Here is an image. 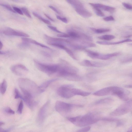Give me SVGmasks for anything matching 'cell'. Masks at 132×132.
<instances>
[{
    "label": "cell",
    "mask_w": 132,
    "mask_h": 132,
    "mask_svg": "<svg viewBox=\"0 0 132 132\" xmlns=\"http://www.w3.org/2000/svg\"><path fill=\"white\" fill-rule=\"evenodd\" d=\"M0 5L5 8L10 12H11L14 13H16V12L14 11V10H13V9L11 7L8 5L5 4H1Z\"/></svg>",
    "instance_id": "33"
},
{
    "label": "cell",
    "mask_w": 132,
    "mask_h": 132,
    "mask_svg": "<svg viewBox=\"0 0 132 132\" xmlns=\"http://www.w3.org/2000/svg\"><path fill=\"white\" fill-rule=\"evenodd\" d=\"M132 42V40L130 39H127L121 40V41L116 42H110L105 41H98L96 42V43L98 44L101 45H117L123 43L125 42Z\"/></svg>",
    "instance_id": "16"
},
{
    "label": "cell",
    "mask_w": 132,
    "mask_h": 132,
    "mask_svg": "<svg viewBox=\"0 0 132 132\" xmlns=\"http://www.w3.org/2000/svg\"><path fill=\"white\" fill-rule=\"evenodd\" d=\"M68 3L72 5L75 9L84 7L83 5L79 0H66Z\"/></svg>",
    "instance_id": "18"
},
{
    "label": "cell",
    "mask_w": 132,
    "mask_h": 132,
    "mask_svg": "<svg viewBox=\"0 0 132 132\" xmlns=\"http://www.w3.org/2000/svg\"><path fill=\"white\" fill-rule=\"evenodd\" d=\"M73 86L71 85H64L61 86L58 89L57 92L60 97L69 99L75 95L74 90Z\"/></svg>",
    "instance_id": "5"
},
{
    "label": "cell",
    "mask_w": 132,
    "mask_h": 132,
    "mask_svg": "<svg viewBox=\"0 0 132 132\" xmlns=\"http://www.w3.org/2000/svg\"><path fill=\"white\" fill-rule=\"evenodd\" d=\"M3 44L2 43L1 41H0V49L1 50L3 48Z\"/></svg>",
    "instance_id": "52"
},
{
    "label": "cell",
    "mask_w": 132,
    "mask_h": 132,
    "mask_svg": "<svg viewBox=\"0 0 132 132\" xmlns=\"http://www.w3.org/2000/svg\"><path fill=\"white\" fill-rule=\"evenodd\" d=\"M5 123L2 121H0V126L1 127V126L3 125Z\"/></svg>",
    "instance_id": "55"
},
{
    "label": "cell",
    "mask_w": 132,
    "mask_h": 132,
    "mask_svg": "<svg viewBox=\"0 0 132 132\" xmlns=\"http://www.w3.org/2000/svg\"><path fill=\"white\" fill-rule=\"evenodd\" d=\"M93 9H94L95 13L98 16L101 17L104 16V14L100 9L97 8H93Z\"/></svg>",
    "instance_id": "32"
},
{
    "label": "cell",
    "mask_w": 132,
    "mask_h": 132,
    "mask_svg": "<svg viewBox=\"0 0 132 132\" xmlns=\"http://www.w3.org/2000/svg\"><path fill=\"white\" fill-rule=\"evenodd\" d=\"M84 65L89 67H92V63L90 61L88 60H85L84 61L83 63Z\"/></svg>",
    "instance_id": "39"
},
{
    "label": "cell",
    "mask_w": 132,
    "mask_h": 132,
    "mask_svg": "<svg viewBox=\"0 0 132 132\" xmlns=\"http://www.w3.org/2000/svg\"><path fill=\"white\" fill-rule=\"evenodd\" d=\"M112 87L104 88L100 90L93 93V94L97 96H103L111 93Z\"/></svg>",
    "instance_id": "12"
},
{
    "label": "cell",
    "mask_w": 132,
    "mask_h": 132,
    "mask_svg": "<svg viewBox=\"0 0 132 132\" xmlns=\"http://www.w3.org/2000/svg\"><path fill=\"white\" fill-rule=\"evenodd\" d=\"M124 124L123 121L119 120L117 121V127H120L123 125Z\"/></svg>",
    "instance_id": "47"
},
{
    "label": "cell",
    "mask_w": 132,
    "mask_h": 132,
    "mask_svg": "<svg viewBox=\"0 0 132 132\" xmlns=\"http://www.w3.org/2000/svg\"><path fill=\"white\" fill-rule=\"evenodd\" d=\"M49 7L51 9H52L53 11L55 12V13H57L58 14H60V13L58 11V10L56 8H55L54 7H53L52 6H49Z\"/></svg>",
    "instance_id": "46"
},
{
    "label": "cell",
    "mask_w": 132,
    "mask_h": 132,
    "mask_svg": "<svg viewBox=\"0 0 132 132\" xmlns=\"http://www.w3.org/2000/svg\"><path fill=\"white\" fill-rule=\"evenodd\" d=\"M114 100L112 98L108 97L101 99L96 101L95 105H101L109 104L113 102Z\"/></svg>",
    "instance_id": "19"
},
{
    "label": "cell",
    "mask_w": 132,
    "mask_h": 132,
    "mask_svg": "<svg viewBox=\"0 0 132 132\" xmlns=\"http://www.w3.org/2000/svg\"><path fill=\"white\" fill-rule=\"evenodd\" d=\"M23 42L19 45V47L21 48H26L29 46V43Z\"/></svg>",
    "instance_id": "38"
},
{
    "label": "cell",
    "mask_w": 132,
    "mask_h": 132,
    "mask_svg": "<svg viewBox=\"0 0 132 132\" xmlns=\"http://www.w3.org/2000/svg\"><path fill=\"white\" fill-rule=\"evenodd\" d=\"M125 87L127 88H132V85H126Z\"/></svg>",
    "instance_id": "51"
},
{
    "label": "cell",
    "mask_w": 132,
    "mask_h": 132,
    "mask_svg": "<svg viewBox=\"0 0 132 132\" xmlns=\"http://www.w3.org/2000/svg\"><path fill=\"white\" fill-rule=\"evenodd\" d=\"M58 80V79H53L47 80L43 83L39 87L40 93L44 92L51 84Z\"/></svg>",
    "instance_id": "14"
},
{
    "label": "cell",
    "mask_w": 132,
    "mask_h": 132,
    "mask_svg": "<svg viewBox=\"0 0 132 132\" xmlns=\"http://www.w3.org/2000/svg\"><path fill=\"white\" fill-rule=\"evenodd\" d=\"M128 132H132V126L128 129Z\"/></svg>",
    "instance_id": "54"
},
{
    "label": "cell",
    "mask_w": 132,
    "mask_h": 132,
    "mask_svg": "<svg viewBox=\"0 0 132 132\" xmlns=\"http://www.w3.org/2000/svg\"><path fill=\"white\" fill-rule=\"evenodd\" d=\"M13 8L14 11L16 13H18L20 15H23V13L21 9L16 7H14Z\"/></svg>",
    "instance_id": "40"
},
{
    "label": "cell",
    "mask_w": 132,
    "mask_h": 132,
    "mask_svg": "<svg viewBox=\"0 0 132 132\" xmlns=\"http://www.w3.org/2000/svg\"><path fill=\"white\" fill-rule=\"evenodd\" d=\"M89 57L92 58H97L99 54L98 53L94 52L90 50L86 51Z\"/></svg>",
    "instance_id": "24"
},
{
    "label": "cell",
    "mask_w": 132,
    "mask_h": 132,
    "mask_svg": "<svg viewBox=\"0 0 132 132\" xmlns=\"http://www.w3.org/2000/svg\"><path fill=\"white\" fill-rule=\"evenodd\" d=\"M57 18L58 19L60 20L64 23H68L67 20L66 18H62L59 16H57Z\"/></svg>",
    "instance_id": "44"
},
{
    "label": "cell",
    "mask_w": 132,
    "mask_h": 132,
    "mask_svg": "<svg viewBox=\"0 0 132 132\" xmlns=\"http://www.w3.org/2000/svg\"><path fill=\"white\" fill-rule=\"evenodd\" d=\"M67 80L74 81H79L82 80V78L76 74H68L63 77Z\"/></svg>",
    "instance_id": "17"
},
{
    "label": "cell",
    "mask_w": 132,
    "mask_h": 132,
    "mask_svg": "<svg viewBox=\"0 0 132 132\" xmlns=\"http://www.w3.org/2000/svg\"><path fill=\"white\" fill-rule=\"evenodd\" d=\"M42 54L44 56H45L48 57H51V55L48 53L46 52H42Z\"/></svg>",
    "instance_id": "49"
},
{
    "label": "cell",
    "mask_w": 132,
    "mask_h": 132,
    "mask_svg": "<svg viewBox=\"0 0 132 132\" xmlns=\"http://www.w3.org/2000/svg\"><path fill=\"white\" fill-rule=\"evenodd\" d=\"M22 40L23 42H26L28 43H31L38 46H39L43 48H46L49 49H51L50 48L43 44L40 43L36 40L28 38H23Z\"/></svg>",
    "instance_id": "15"
},
{
    "label": "cell",
    "mask_w": 132,
    "mask_h": 132,
    "mask_svg": "<svg viewBox=\"0 0 132 132\" xmlns=\"http://www.w3.org/2000/svg\"><path fill=\"white\" fill-rule=\"evenodd\" d=\"M94 30L96 33L98 34L104 33L109 32L110 31V30L108 29H95Z\"/></svg>",
    "instance_id": "31"
},
{
    "label": "cell",
    "mask_w": 132,
    "mask_h": 132,
    "mask_svg": "<svg viewBox=\"0 0 132 132\" xmlns=\"http://www.w3.org/2000/svg\"><path fill=\"white\" fill-rule=\"evenodd\" d=\"M57 36L58 37L60 38H68L70 37L68 34H59Z\"/></svg>",
    "instance_id": "45"
},
{
    "label": "cell",
    "mask_w": 132,
    "mask_h": 132,
    "mask_svg": "<svg viewBox=\"0 0 132 132\" xmlns=\"http://www.w3.org/2000/svg\"><path fill=\"white\" fill-rule=\"evenodd\" d=\"M33 14L35 17L38 18L39 19L44 23L49 25H51V23L50 22L48 21V20L43 18L42 16H40V15L37 13L33 12Z\"/></svg>",
    "instance_id": "22"
},
{
    "label": "cell",
    "mask_w": 132,
    "mask_h": 132,
    "mask_svg": "<svg viewBox=\"0 0 132 132\" xmlns=\"http://www.w3.org/2000/svg\"><path fill=\"white\" fill-rule=\"evenodd\" d=\"M128 45H129L130 46H132V43H131L129 44Z\"/></svg>",
    "instance_id": "57"
},
{
    "label": "cell",
    "mask_w": 132,
    "mask_h": 132,
    "mask_svg": "<svg viewBox=\"0 0 132 132\" xmlns=\"http://www.w3.org/2000/svg\"><path fill=\"white\" fill-rule=\"evenodd\" d=\"M74 92L75 95H78L83 96H87L90 95L91 93L85 92L81 90L74 88Z\"/></svg>",
    "instance_id": "20"
},
{
    "label": "cell",
    "mask_w": 132,
    "mask_h": 132,
    "mask_svg": "<svg viewBox=\"0 0 132 132\" xmlns=\"http://www.w3.org/2000/svg\"><path fill=\"white\" fill-rule=\"evenodd\" d=\"M23 106V101L21 100L19 104L17 110V112L19 114H21L22 113Z\"/></svg>",
    "instance_id": "29"
},
{
    "label": "cell",
    "mask_w": 132,
    "mask_h": 132,
    "mask_svg": "<svg viewBox=\"0 0 132 132\" xmlns=\"http://www.w3.org/2000/svg\"><path fill=\"white\" fill-rule=\"evenodd\" d=\"M111 58L109 54H108L106 55L99 54L97 58L102 60H107Z\"/></svg>",
    "instance_id": "30"
},
{
    "label": "cell",
    "mask_w": 132,
    "mask_h": 132,
    "mask_svg": "<svg viewBox=\"0 0 132 132\" xmlns=\"http://www.w3.org/2000/svg\"><path fill=\"white\" fill-rule=\"evenodd\" d=\"M14 91L15 99H17L19 98L22 99L23 96L20 94L17 89L15 88Z\"/></svg>",
    "instance_id": "26"
},
{
    "label": "cell",
    "mask_w": 132,
    "mask_h": 132,
    "mask_svg": "<svg viewBox=\"0 0 132 132\" xmlns=\"http://www.w3.org/2000/svg\"><path fill=\"white\" fill-rule=\"evenodd\" d=\"M50 101H48L40 109L38 114L37 122L40 125L42 124L47 117L48 112Z\"/></svg>",
    "instance_id": "6"
},
{
    "label": "cell",
    "mask_w": 132,
    "mask_h": 132,
    "mask_svg": "<svg viewBox=\"0 0 132 132\" xmlns=\"http://www.w3.org/2000/svg\"><path fill=\"white\" fill-rule=\"evenodd\" d=\"M91 129V127L90 126H87L79 130L77 132H87L90 131Z\"/></svg>",
    "instance_id": "37"
},
{
    "label": "cell",
    "mask_w": 132,
    "mask_h": 132,
    "mask_svg": "<svg viewBox=\"0 0 132 132\" xmlns=\"http://www.w3.org/2000/svg\"><path fill=\"white\" fill-rule=\"evenodd\" d=\"M34 62L38 69L49 75L57 73L59 67L57 65L44 63L36 60H34Z\"/></svg>",
    "instance_id": "3"
},
{
    "label": "cell",
    "mask_w": 132,
    "mask_h": 132,
    "mask_svg": "<svg viewBox=\"0 0 132 132\" xmlns=\"http://www.w3.org/2000/svg\"><path fill=\"white\" fill-rule=\"evenodd\" d=\"M123 6L126 9L129 10H132V5L125 2L122 3Z\"/></svg>",
    "instance_id": "42"
},
{
    "label": "cell",
    "mask_w": 132,
    "mask_h": 132,
    "mask_svg": "<svg viewBox=\"0 0 132 132\" xmlns=\"http://www.w3.org/2000/svg\"><path fill=\"white\" fill-rule=\"evenodd\" d=\"M122 63H125L132 62V56L124 58L121 60Z\"/></svg>",
    "instance_id": "34"
},
{
    "label": "cell",
    "mask_w": 132,
    "mask_h": 132,
    "mask_svg": "<svg viewBox=\"0 0 132 132\" xmlns=\"http://www.w3.org/2000/svg\"><path fill=\"white\" fill-rule=\"evenodd\" d=\"M89 4L93 8H98L109 12L113 13L115 11V8L105 5L102 4L92 3H89Z\"/></svg>",
    "instance_id": "11"
},
{
    "label": "cell",
    "mask_w": 132,
    "mask_h": 132,
    "mask_svg": "<svg viewBox=\"0 0 132 132\" xmlns=\"http://www.w3.org/2000/svg\"><path fill=\"white\" fill-rule=\"evenodd\" d=\"M100 120L109 122H113L117 121L119 120L117 119L108 118H100Z\"/></svg>",
    "instance_id": "28"
},
{
    "label": "cell",
    "mask_w": 132,
    "mask_h": 132,
    "mask_svg": "<svg viewBox=\"0 0 132 132\" xmlns=\"http://www.w3.org/2000/svg\"><path fill=\"white\" fill-rule=\"evenodd\" d=\"M131 106L127 103L126 104L120 106L111 112L110 115L114 116H122L129 112L131 110Z\"/></svg>",
    "instance_id": "7"
},
{
    "label": "cell",
    "mask_w": 132,
    "mask_h": 132,
    "mask_svg": "<svg viewBox=\"0 0 132 132\" xmlns=\"http://www.w3.org/2000/svg\"><path fill=\"white\" fill-rule=\"evenodd\" d=\"M3 111L4 113L10 115H13L14 114V111L11 108L6 107L3 109Z\"/></svg>",
    "instance_id": "25"
},
{
    "label": "cell",
    "mask_w": 132,
    "mask_h": 132,
    "mask_svg": "<svg viewBox=\"0 0 132 132\" xmlns=\"http://www.w3.org/2000/svg\"><path fill=\"white\" fill-rule=\"evenodd\" d=\"M11 70L14 74L20 76L26 75L28 72V70L26 67L21 64L12 66L11 68Z\"/></svg>",
    "instance_id": "9"
},
{
    "label": "cell",
    "mask_w": 132,
    "mask_h": 132,
    "mask_svg": "<svg viewBox=\"0 0 132 132\" xmlns=\"http://www.w3.org/2000/svg\"><path fill=\"white\" fill-rule=\"evenodd\" d=\"M48 27L49 28L55 32L59 33H62V32L59 31L56 27L52 26H51L50 25H49L48 26Z\"/></svg>",
    "instance_id": "43"
},
{
    "label": "cell",
    "mask_w": 132,
    "mask_h": 132,
    "mask_svg": "<svg viewBox=\"0 0 132 132\" xmlns=\"http://www.w3.org/2000/svg\"><path fill=\"white\" fill-rule=\"evenodd\" d=\"M131 114H132V111Z\"/></svg>",
    "instance_id": "59"
},
{
    "label": "cell",
    "mask_w": 132,
    "mask_h": 132,
    "mask_svg": "<svg viewBox=\"0 0 132 132\" xmlns=\"http://www.w3.org/2000/svg\"><path fill=\"white\" fill-rule=\"evenodd\" d=\"M45 16H46L47 18L49 19L51 21L53 22H54L55 21L54 19L52 18L51 17H50L46 13H44Z\"/></svg>",
    "instance_id": "50"
},
{
    "label": "cell",
    "mask_w": 132,
    "mask_h": 132,
    "mask_svg": "<svg viewBox=\"0 0 132 132\" xmlns=\"http://www.w3.org/2000/svg\"><path fill=\"white\" fill-rule=\"evenodd\" d=\"M131 29L132 30V28L130 29Z\"/></svg>",
    "instance_id": "58"
},
{
    "label": "cell",
    "mask_w": 132,
    "mask_h": 132,
    "mask_svg": "<svg viewBox=\"0 0 132 132\" xmlns=\"http://www.w3.org/2000/svg\"><path fill=\"white\" fill-rule=\"evenodd\" d=\"M66 52L70 56L72 57L74 59H76L75 57V56L74 55L73 53L71 51L70 49L66 48L64 49Z\"/></svg>",
    "instance_id": "35"
},
{
    "label": "cell",
    "mask_w": 132,
    "mask_h": 132,
    "mask_svg": "<svg viewBox=\"0 0 132 132\" xmlns=\"http://www.w3.org/2000/svg\"><path fill=\"white\" fill-rule=\"evenodd\" d=\"M115 37L112 35H106L99 37L98 38L100 39L106 40H110L115 38Z\"/></svg>",
    "instance_id": "23"
},
{
    "label": "cell",
    "mask_w": 132,
    "mask_h": 132,
    "mask_svg": "<svg viewBox=\"0 0 132 132\" xmlns=\"http://www.w3.org/2000/svg\"><path fill=\"white\" fill-rule=\"evenodd\" d=\"M132 37V35H129V36H126V37H125V38H130Z\"/></svg>",
    "instance_id": "56"
},
{
    "label": "cell",
    "mask_w": 132,
    "mask_h": 132,
    "mask_svg": "<svg viewBox=\"0 0 132 132\" xmlns=\"http://www.w3.org/2000/svg\"><path fill=\"white\" fill-rule=\"evenodd\" d=\"M75 11L81 16L85 18H88L92 16V14L84 7L75 9Z\"/></svg>",
    "instance_id": "13"
},
{
    "label": "cell",
    "mask_w": 132,
    "mask_h": 132,
    "mask_svg": "<svg viewBox=\"0 0 132 132\" xmlns=\"http://www.w3.org/2000/svg\"><path fill=\"white\" fill-rule=\"evenodd\" d=\"M18 82L24 95L32 96L34 97L40 93L39 87L31 80L26 78H20L18 80Z\"/></svg>",
    "instance_id": "1"
},
{
    "label": "cell",
    "mask_w": 132,
    "mask_h": 132,
    "mask_svg": "<svg viewBox=\"0 0 132 132\" xmlns=\"http://www.w3.org/2000/svg\"><path fill=\"white\" fill-rule=\"evenodd\" d=\"M127 103L132 106V100L129 101Z\"/></svg>",
    "instance_id": "53"
},
{
    "label": "cell",
    "mask_w": 132,
    "mask_h": 132,
    "mask_svg": "<svg viewBox=\"0 0 132 132\" xmlns=\"http://www.w3.org/2000/svg\"><path fill=\"white\" fill-rule=\"evenodd\" d=\"M3 33L7 36H17L23 38H28L29 37V35L26 33L8 27L4 29L3 30Z\"/></svg>",
    "instance_id": "10"
},
{
    "label": "cell",
    "mask_w": 132,
    "mask_h": 132,
    "mask_svg": "<svg viewBox=\"0 0 132 132\" xmlns=\"http://www.w3.org/2000/svg\"><path fill=\"white\" fill-rule=\"evenodd\" d=\"M7 88V83L5 80L4 79L1 83L0 86V92L2 95L5 93Z\"/></svg>",
    "instance_id": "21"
},
{
    "label": "cell",
    "mask_w": 132,
    "mask_h": 132,
    "mask_svg": "<svg viewBox=\"0 0 132 132\" xmlns=\"http://www.w3.org/2000/svg\"><path fill=\"white\" fill-rule=\"evenodd\" d=\"M21 10L23 13L26 16L28 17L31 18H32L31 16L30 15L28 9L24 7H23L21 8Z\"/></svg>",
    "instance_id": "27"
},
{
    "label": "cell",
    "mask_w": 132,
    "mask_h": 132,
    "mask_svg": "<svg viewBox=\"0 0 132 132\" xmlns=\"http://www.w3.org/2000/svg\"><path fill=\"white\" fill-rule=\"evenodd\" d=\"M12 129V128H9L6 129L4 130L0 128V132H8L11 131Z\"/></svg>",
    "instance_id": "48"
},
{
    "label": "cell",
    "mask_w": 132,
    "mask_h": 132,
    "mask_svg": "<svg viewBox=\"0 0 132 132\" xmlns=\"http://www.w3.org/2000/svg\"><path fill=\"white\" fill-rule=\"evenodd\" d=\"M83 106L82 105L67 103L60 101H57L55 105L56 110L58 113L62 114L70 113L75 107H81Z\"/></svg>",
    "instance_id": "4"
},
{
    "label": "cell",
    "mask_w": 132,
    "mask_h": 132,
    "mask_svg": "<svg viewBox=\"0 0 132 132\" xmlns=\"http://www.w3.org/2000/svg\"><path fill=\"white\" fill-rule=\"evenodd\" d=\"M68 34L70 37H72L74 38H79L80 37L79 34L74 32H69L68 33Z\"/></svg>",
    "instance_id": "36"
},
{
    "label": "cell",
    "mask_w": 132,
    "mask_h": 132,
    "mask_svg": "<svg viewBox=\"0 0 132 132\" xmlns=\"http://www.w3.org/2000/svg\"><path fill=\"white\" fill-rule=\"evenodd\" d=\"M67 119L75 125L82 127L94 124L100 120V118L97 114L90 113L76 117L69 118Z\"/></svg>",
    "instance_id": "2"
},
{
    "label": "cell",
    "mask_w": 132,
    "mask_h": 132,
    "mask_svg": "<svg viewBox=\"0 0 132 132\" xmlns=\"http://www.w3.org/2000/svg\"><path fill=\"white\" fill-rule=\"evenodd\" d=\"M127 92H126L124 89L120 87L116 86L112 87V94L118 96L122 100L127 101L129 100V97L127 95L128 93Z\"/></svg>",
    "instance_id": "8"
},
{
    "label": "cell",
    "mask_w": 132,
    "mask_h": 132,
    "mask_svg": "<svg viewBox=\"0 0 132 132\" xmlns=\"http://www.w3.org/2000/svg\"><path fill=\"white\" fill-rule=\"evenodd\" d=\"M104 20L108 22L114 21L115 19L112 16H110L104 18Z\"/></svg>",
    "instance_id": "41"
}]
</instances>
